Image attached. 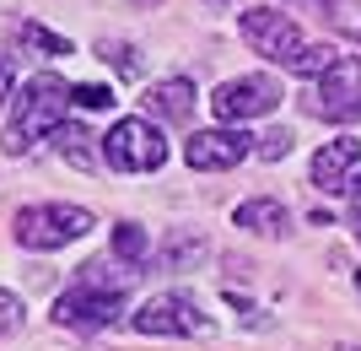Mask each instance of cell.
I'll return each mask as SVG.
<instances>
[{
  "instance_id": "cell-1",
  "label": "cell",
  "mask_w": 361,
  "mask_h": 351,
  "mask_svg": "<svg viewBox=\"0 0 361 351\" xmlns=\"http://www.w3.org/2000/svg\"><path fill=\"white\" fill-rule=\"evenodd\" d=\"M130 281H135V270H119L114 260H87L75 270L71 292L54 303V324H60V330H75V335H97L108 324H119Z\"/></svg>"
},
{
  "instance_id": "cell-2",
  "label": "cell",
  "mask_w": 361,
  "mask_h": 351,
  "mask_svg": "<svg viewBox=\"0 0 361 351\" xmlns=\"http://www.w3.org/2000/svg\"><path fill=\"white\" fill-rule=\"evenodd\" d=\"M238 28H243V38L254 44V54L286 65V71H297V76H324V71L340 60L329 44H313L286 11H264V6H259V11H243L238 16Z\"/></svg>"
},
{
  "instance_id": "cell-3",
  "label": "cell",
  "mask_w": 361,
  "mask_h": 351,
  "mask_svg": "<svg viewBox=\"0 0 361 351\" xmlns=\"http://www.w3.org/2000/svg\"><path fill=\"white\" fill-rule=\"evenodd\" d=\"M65 108H71V87H65L60 76H32L27 87L16 92V114L11 124H6V136H0V146L11 157H22L27 146H38L44 136H54L65 124Z\"/></svg>"
},
{
  "instance_id": "cell-4",
  "label": "cell",
  "mask_w": 361,
  "mask_h": 351,
  "mask_svg": "<svg viewBox=\"0 0 361 351\" xmlns=\"http://www.w3.org/2000/svg\"><path fill=\"white\" fill-rule=\"evenodd\" d=\"M92 232V211L87 206H65V200H49V206H27V211H16V244L22 249H65L75 238H87Z\"/></svg>"
},
{
  "instance_id": "cell-5",
  "label": "cell",
  "mask_w": 361,
  "mask_h": 351,
  "mask_svg": "<svg viewBox=\"0 0 361 351\" xmlns=\"http://www.w3.org/2000/svg\"><path fill=\"white\" fill-rule=\"evenodd\" d=\"M103 157L114 173H157L167 162V141L151 119H119L103 136Z\"/></svg>"
},
{
  "instance_id": "cell-6",
  "label": "cell",
  "mask_w": 361,
  "mask_h": 351,
  "mask_svg": "<svg viewBox=\"0 0 361 351\" xmlns=\"http://www.w3.org/2000/svg\"><path fill=\"white\" fill-rule=\"evenodd\" d=\"M130 324H135L140 335H211V319L200 314L195 297H183V292H157V297H146V303L130 314Z\"/></svg>"
},
{
  "instance_id": "cell-7",
  "label": "cell",
  "mask_w": 361,
  "mask_h": 351,
  "mask_svg": "<svg viewBox=\"0 0 361 351\" xmlns=\"http://www.w3.org/2000/svg\"><path fill=\"white\" fill-rule=\"evenodd\" d=\"M307 108L324 114V119H340V124L361 119V54H340V60L313 81Z\"/></svg>"
},
{
  "instance_id": "cell-8",
  "label": "cell",
  "mask_w": 361,
  "mask_h": 351,
  "mask_svg": "<svg viewBox=\"0 0 361 351\" xmlns=\"http://www.w3.org/2000/svg\"><path fill=\"white\" fill-rule=\"evenodd\" d=\"M313 189L329 200H361V141L340 136L313 152Z\"/></svg>"
},
{
  "instance_id": "cell-9",
  "label": "cell",
  "mask_w": 361,
  "mask_h": 351,
  "mask_svg": "<svg viewBox=\"0 0 361 351\" xmlns=\"http://www.w3.org/2000/svg\"><path fill=\"white\" fill-rule=\"evenodd\" d=\"M275 103H281V87H275L270 76H238V81H221L211 97L216 119L221 124H243V119H264V114H275Z\"/></svg>"
},
{
  "instance_id": "cell-10",
  "label": "cell",
  "mask_w": 361,
  "mask_h": 351,
  "mask_svg": "<svg viewBox=\"0 0 361 351\" xmlns=\"http://www.w3.org/2000/svg\"><path fill=\"white\" fill-rule=\"evenodd\" d=\"M254 152L259 146H254L248 130H200V136H189V146H183V162L200 168V173H226Z\"/></svg>"
},
{
  "instance_id": "cell-11",
  "label": "cell",
  "mask_w": 361,
  "mask_h": 351,
  "mask_svg": "<svg viewBox=\"0 0 361 351\" xmlns=\"http://www.w3.org/2000/svg\"><path fill=\"white\" fill-rule=\"evenodd\" d=\"M140 103H146V114L157 124H183L189 114H195V81L189 76H167V81H157Z\"/></svg>"
},
{
  "instance_id": "cell-12",
  "label": "cell",
  "mask_w": 361,
  "mask_h": 351,
  "mask_svg": "<svg viewBox=\"0 0 361 351\" xmlns=\"http://www.w3.org/2000/svg\"><path fill=\"white\" fill-rule=\"evenodd\" d=\"M232 222L238 227H248V232H259V238H281V232L291 227V211L281 206V200H243L238 211H232Z\"/></svg>"
},
{
  "instance_id": "cell-13",
  "label": "cell",
  "mask_w": 361,
  "mask_h": 351,
  "mask_svg": "<svg viewBox=\"0 0 361 351\" xmlns=\"http://www.w3.org/2000/svg\"><path fill=\"white\" fill-rule=\"evenodd\" d=\"M114 254H119L124 265H140L151 254V238L135 227V222H119V227H114Z\"/></svg>"
},
{
  "instance_id": "cell-14",
  "label": "cell",
  "mask_w": 361,
  "mask_h": 351,
  "mask_svg": "<svg viewBox=\"0 0 361 351\" xmlns=\"http://www.w3.org/2000/svg\"><path fill=\"white\" fill-rule=\"evenodd\" d=\"M54 146H60V157H65V162H75V168H92L87 136H81L75 124H60V130H54Z\"/></svg>"
},
{
  "instance_id": "cell-15",
  "label": "cell",
  "mask_w": 361,
  "mask_h": 351,
  "mask_svg": "<svg viewBox=\"0 0 361 351\" xmlns=\"http://www.w3.org/2000/svg\"><path fill=\"white\" fill-rule=\"evenodd\" d=\"M324 22H329L334 32H345V38H356V44H361V6H350V0H329Z\"/></svg>"
},
{
  "instance_id": "cell-16",
  "label": "cell",
  "mask_w": 361,
  "mask_h": 351,
  "mask_svg": "<svg viewBox=\"0 0 361 351\" xmlns=\"http://www.w3.org/2000/svg\"><path fill=\"white\" fill-rule=\"evenodd\" d=\"M16 38H22V44H32V49H44V54H71V44H65L60 32L38 28V22H22V28H16Z\"/></svg>"
},
{
  "instance_id": "cell-17",
  "label": "cell",
  "mask_w": 361,
  "mask_h": 351,
  "mask_svg": "<svg viewBox=\"0 0 361 351\" xmlns=\"http://www.w3.org/2000/svg\"><path fill=\"white\" fill-rule=\"evenodd\" d=\"M291 146H297V136H291V130H270V136H259V152H254V157L281 162V157H291Z\"/></svg>"
},
{
  "instance_id": "cell-18",
  "label": "cell",
  "mask_w": 361,
  "mask_h": 351,
  "mask_svg": "<svg viewBox=\"0 0 361 351\" xmlns=\"http://www.w3.org/2000/svg\"><path fill=\"white\" fill-rule=\"evenodd\" d=\"M103 60L114 65L119 76H140V60H135V49H130V44H114V38H108V44H103Z\"/></svg>"
},
{
  "instance_id": "cell-19",
  "label": "cell",
  "mask_w": 361,
  "mask_h": 351,
  "mask_svg": "<svg viewBox=\"0 0 361 351\" xmlns=\"http://www.w3.org/2000/svg\"><path fill=\"white\" fill-rule=\"evenodd\" d=\"M22 319H27L22 297H16V292H0V335H16V330H22Z\"/></svg>"
},
{
  "instance_id": "cell-20",
  "label": "cell",
  "mask_w": 361,
  "mask_h": 351,
  "mask_svg": "<svg viewBox=\"0 0 361 351\" xmlns=\"http://www.w3.org/2000/svg\"><path fill=\"white\" fill-rule=\"evenodd\" d=\"M71 103H81V108H108V103H114V92L97 87V81H87V87H71Z\"/></svg>"
},
{
  "instance_id": "cell-21",
  "label": "cell",
  "mask_w": 361,
  "mask_h": 351,
  "mask_svg": "<svg viewBox=\"0 0 361 351\" xmlns=\"http://www.w3.org/2000/svg\"><path fill=\"white\" fill-rule=\"evenodd\" d=\"M6 97H11V65L0 60V103H6Z\"/></svg>"
},
{
  "instance_id": "cell-22",
  "label": "cell",
  "mask_w": 361,
  "mask_h": 351,
  "mask_svg": "<svg viewBox=\"0 0 361 351\" xmlns=\"http://www.w3.org/2000/svg\"><path fill=\"white\" fill-rule=\"evenodd\" d=\"M350 232H356V238H361V206H356V211H350Z\"/></svg>"
},
{
  "instance_id": "cell-23",
  "label": "cell",
  "mask_w": 361,
  "mask_h": 351,
  "mask_svg": "<svg viewBox=\"0 0 361 351\" xmlns=\"http://www.w3.org/2000/svg\"><path fill=\"white\" fill-rule=\"evenodd\" d=\"M140 6H162V0H140Z\"/></svg>"
},
{
  "instance_id": "cell-24",
  "label": "cell",
  "mask_w": 361,
  "mask_h": 351,
  "mask_svg": "<svg viewBox=\"0 0 361 351\" xmlns=\"http://www.w3.org/2000/svg\"><path fill=\"white\" fill-rule=\"evenodd\" d=\"M356 292H361V270H356Z\"/></svg>"
},
{
  "instance_id": "cell-25",
  "label": "cell",
  "mask_w": 361,
  "mask_h": 351,
  "mask_svg": "<svg viewBox=\"0 0 361 351\" xmlns=\"http://www.w3.org/2000/svg\"><path fill=\"white\" fill-rule=\"evenodd\" d=\"M211 6H226V0H211Z\"/></svg>"
}]
</instances>
